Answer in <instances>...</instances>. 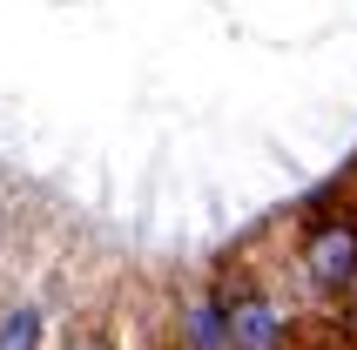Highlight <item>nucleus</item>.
Masks as SVG:
<instances>
[{
	"mask_svg": "<svg viewBox=\"0 0 357 350\" xmlns=\"http://www.w3.org/2000/svg\"><path fill=\"white\" fill-rule=\"evenodd\" d=\"M297 350H351V344H344V337L337 330H331V324H324V330H310V337H303V344Z\"/></svg>",
	"mask_w": 357,
	"mask_h": 350,
	"instance_id": "nucleus-5",
	"label": "nucleus"
},
{
	"mask_svg": "<svg viewBox=\"0 0 357 350\" xmlns=\"http://www.w3.org/2000/svg\"><path fill=\"white\" fill-rule=\"evenodd\" d=\"M40 337H47L40 303H14V310L0 317V350H40Z\"/></svg>",
	"mask_w": 357,
	"mask_h": 350,
	"instance_id": "nucleus-4",
	"label": "nucleus"
},
{
	"mask_svg": "<svg viewBox=\"0 0 357 350\" xmlns=\"http://www.w3.org/2000/svg\"><path fill=\"white\" fill-rule=\"evenodd\" d=\"M176 337H182V350H229V324H222V303H216V290H196L189 303H182V317H176Z\"/></svg>",
	"mask_w": 357,
	"mask_h": 350,
	"instance_id": "nucleus-3",
	"label": "nucleus"
},
{
	"mask_svg": "<svg viewBox=\"0 0 357 350\" xmlns=\"http://www.w3.org/2000/svg\"><path fill=\"white\" fill-rule=\"evenodd\" d=\"M61 350H115V344H108L101 330H68V344H61Z\"/></svg>",
	"mask_w": 357,
	"mask_h": 350,
	"instance_id": "nucleus-6",
	"label": "nucleus"
},
{
	"mask_svg": "<svg viewBox=\"0 0 357 350\" xmlns=\"http://www.w3.org/2000/svg\"><path fill=\"white\" fill-rule=\"evenodd\" d=\"M297 283L317 296L324 310H337L344 296L357 290V202L331 195L310 202L297 215Z\"/></svg>",
	"mask_w": 357,
	"mask_h": 350,
	"instance_id": "nucleus-1",
	"label": "nucleus"
},
{
	"mask_svg": "<svg viewBox=\"0 0 357 350\" xmlns=\"http://www.w3.org/2000/svg\"><path fill=\"white\" fill-rule=\"evenodd\" d=\"M216 303H222V324H229V350H297L303 337V317L290 310L277 296V283L270 276H257V270H222L216 283Z\"/></svg>",
	"mask_w": 357,
	"mask_h": 350,
	"instance_id": "nucleus-2",
	"label": "nucleus"
}]
</instances>
